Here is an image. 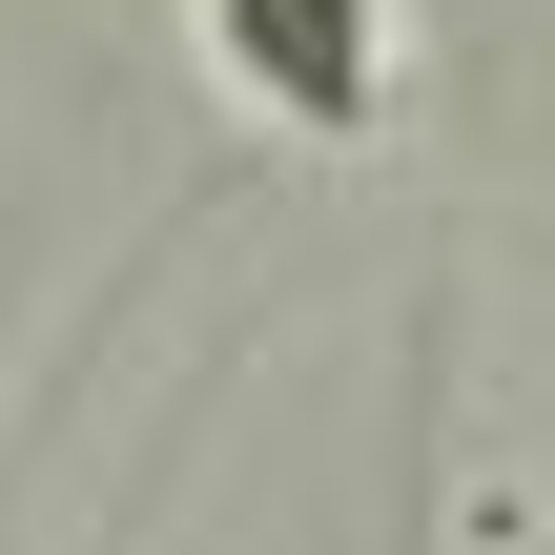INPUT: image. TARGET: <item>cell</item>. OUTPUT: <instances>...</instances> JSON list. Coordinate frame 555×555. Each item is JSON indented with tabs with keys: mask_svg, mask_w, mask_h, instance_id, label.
Listing matches in <instances>:
<instances>
[{
	"mask_svg": "<svg viewBox=\"0 0 555 555\" xmlns=\"http://www.w3.org/2000/svg\"><path fill=\"white\" fill-rule=\"evenodd\" d=\"M206 62L288 144H371L391 124V0H206Z\"/></svg>",
	"mask_w": 555,
	"mask_h": 555,
	"instance_id": "6da1fadb",
	"label": "cell"
}]
</instances>
